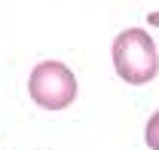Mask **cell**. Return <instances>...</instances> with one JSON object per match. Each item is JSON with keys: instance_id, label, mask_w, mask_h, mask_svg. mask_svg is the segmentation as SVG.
<instances>
[{"instance_id": "6da1fadb", "label": "cell", "mask_w": 159, "mask_h": 150, "mask_svg": "<svg viewBox=\"0 0 159 150\" xmlns=\"http://www.w3.org/2000/svg\"><path fill=\"white\" fill-rule=\"evenodd\" d=\"M113 68L116 77H122L132 86H144L159 74L156 43L141 28H125L113 40Z\"/></svg>"}, {"instance_id": "7a4b0ae2", "label": "cell", "mask_w": 159, "mask_h": 150, "mask_svg": "<svg viewBox=\"0 0 159 150\" xmlns=\"http://www.w3.org/2000/svg\"><path fill=\"white\" fill-rule=\"evenodd\" d=\"M28 92L46 110H64L77 98V77L61 61H43L31 71Z\"/></svg>"}, {"instance_id": "3957f363", "label": "cell", "mask_w": 159, "mask_h": 150, "mask_svg": "<svg viewBox=\"0 0 159 150\" xmlns=\"http://www.w3.org/2000/svg\"><path fill=\"white\" fill-rule=\"evenodd\" d=\"M144 138H147V147H150V150H159V110L150 116V123H147V132H144Z\"/></svg>"}, {"instance_id": "277c9868", "label": "cell", "mask_w": 159, "mask_h": 150, "mask_svg": "<svg viewBox=\"0 0 159 150\" xmlns=\"http://www.w3.org/2000/svg\"><path fill=\"white\" fill-rule=\"evenodd\" d=\"M147 21H150L153 28H159V9H156V12H150V16H147Z\"/></svg>"}]
</instances>
